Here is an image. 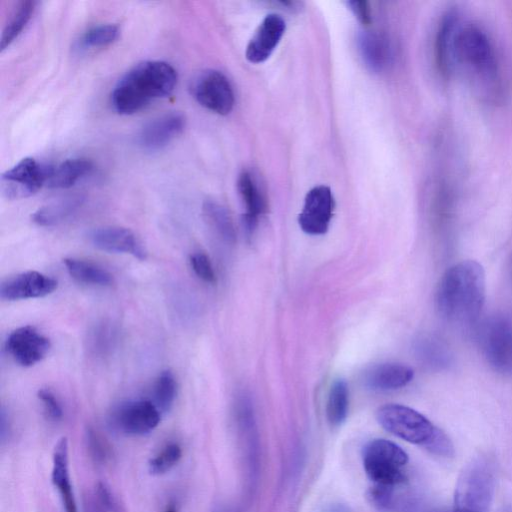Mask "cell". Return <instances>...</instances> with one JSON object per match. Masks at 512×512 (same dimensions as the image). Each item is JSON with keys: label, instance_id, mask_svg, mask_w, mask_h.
I'll return each mask as SVG.
<instances>
[{"label": "cell", "instance_id": "6da1fadb", "mask_svg": "<svg viewBox=\"0 0 512 512\" xmlns=\"http://www.w3.org/2000/svg\"><path fill=\"white\" fill-rule=\"evenodd\" d=\"M453 66L482 100L498 103L504 97V79L497 53L480 26L459 23L453 44Z\"/></svg>", "mask_w": 512, "mask_h": 512}, {"label": "cell", "instance_id": "7a4b0ae2", "mask_svg": "<svg viewBox=\"0 0 512 512\" xmlns=\"http://www.w3.org/2000/svg\"><path fill=\"white\" fill-rule=\"evenodd\" d=\"M486 278L483 266L463 260L442 275L435 303L439 315L450 324L468 327L479 318L485 302Z\"/></svg>", "mask_w": 512, "mask_h": 512}, {"label": "cell", "instance_id": "3957f363", "mask_svg": "<svg viewBox=\"0 0 512 512\" xmlns=\"http://www.w3.org/2000/svg\"><path fill=\"white\" fill-rule=\"evenodd\" d=\"M176 84L177 72L171 64L146 60L120 78L111 93V104L118 114H134L154 100L170 95Z\"/></svg>", "mask_w": 512, "mask_h": 512}, {"label": "cell", "instance_id": "277c9868", "mask_svg": "<svg viewBox=\"0 0 512 512\" xmlns=\"http://www.w3.org/2000/svg\"><path fill=\"white\" fill-rule=\"evenodd\" d=\"M378 423L392 435L429 452L450 457L454 446L450 438L418 411L401 404H386L376 412Z\"/></svg>", "mask_w": 512, "mask_h": 512}, {"label": "cell", "instance_id": "5b68a950", "mask_svg": "<svg viewBox=\"0 0 512 512\" xmlns=\"http://www.w3.org/2000/svg\"><path fill=\"white\" fill-rule=\"evenodd\" d=\"M495 482L493 461L482 454L473 457L456 482L452 512H489Z\"/></svg>", "mask_w": 512, "mask_h": 512}, {"label": "cell", "instance_id": "8992f818", "mask_svg": "<svg viewBox=\"0 0 512 512\" xmlns=\"http://www.w3.org/2000/svg\"><path fill=\"white\" fill-rule=\"evenodd\" d=\"M408 460V454L399 445L386 439H373L362 449L365 473L379 486L393 488L404 483L406 476L402 468Z\"/></svg>", "mask_w": 512, "mask_h": 512}, {"label": "cell", "instance_id": "52a82bcc", "mask_svg": "<svg viewBox=\"0 0 512 512\" xmlns=\"http://www.w3.org/2000/svg\"><path fill=\"white\" fill-rule=\"evenodd\" d=\"M484 358L496 372L512 375V323L503 316L487 319L479 331Z\"/></svg>", "mask_w": 512, "mask_h": 512}, {"label": "cell", "instance_id": "ba28073f", "mask_svg": "<svg viewBox=\"0 0 512 512\" xmlns=\"http://www.w3.org/2000/svg\"><path fill=\"white\" fill-rule=\"evenodd\" d=\"M52 166L31 157L23 158L5 171L0 180L3 195L11 200L29 197L46 185Z\"/></svg>", "mask_w": 512, "mask_h": 512}, {"label": "cell", "instance_id": "9c48e42d", "mask_svg": "<svg viewBox=\"0 0 512 512\" xmlns=\"http://www.w3.org/2000/svg\"><path fill=\"white\" fill-rule=\"evenodd\" d=\"M195 100L206 109L227 115L235 102L234 91L228 78L220 71L207 69L194 77L190 86Z\"/></svg>", "mask_w": 512, "mask_h": 512}, {"label": "cell", "instance_id": "30bf717a", "mask_svg": "<svg viewBox=\"0 0 512 512\" xmlns=\"http://www.w3.org/2000/svg\"><path fill=\"white\" fill-rule=\"evenodd\" d=\"M161 411L150 400H133L122 403L111 415V425L130 436H143L152 432L160 423Z\"/></svg>", "mask_w": 512, "mask_h": 512}, {"label": "cell", "instance_id": "8fae6325", "mask_svg": "<svg viewBox=\"0 0 512 512\" xmlns=\"http://www.w3.org/2000/svg\"><path fill=\"white\" fill-rule=\"evenodd\" d=\"M334 206V197L328 186L319 185L310 189L298 216L302 231L309 235L325 234L333 217Z\"/></svg>", "mask_w": 512, "mask_h": 512}, {"label": "cell", "instance_id": "7c38bea8", "mask_svg": "<svg viewBox=\"0 0 512 512\" xmlns=\"http://www.w3.org/2000/svg\"><path fill=\"white\" fill-rule=\"evenodd\" d=\"M50 348V340L30 325L15 329L6 341L7 352L23 367H30L40 362Z\"/></svg>", "mask_w": 512, "mask_h": 512}, {"label": "cell", "instance_id": "4fadbf2b", "mask_svg": "<svg viewBox=\"0 0 512 512\" xmlns=\"http://www.w3.org/2000/svg\"><path fill=\"white\" fill-rule=\"evenodd\" d=\"M57 281L38 271H26L3 281L0 286L1 299L18 301L44 297L57 288Z\"/></svg>", "mask_w": 512, "mask_h": 512}, {"label": "cell", "instance_id": "5bb4252c", "mask_svg": "<svg viewBox=\"0 0 512 512\" xmlns=\"http://www.w3.org/2000/svg\"><path fill=\"white\" fill-rule=\"evenodd\" d=\"M457 208L454 183L445 175L439 177L433 186L431 197V221L434 230L444 238L452 231Z\"/></svg>", "mask_w": 512, "mask_h": 512}, {"label": "cell", "instance_id": "9a60e30c", "mask_svg": "<svg viewBox=\"0 0 512 512\" xmlns=\"http://www.w3.org/2000/svg\"><path fill=\"white\" fill-rule=\"evenodd\" d=\"M185 123L183 114L179 112L165 113L147 122L141 128L137 142L148 151L162 149L183 132Z\"/></svg>", "mask_w": 512, "mask_h": 512}, {"label": "cell", "instance_id": "2e32d148", "mask_svg": "<svg viewBox=\"0 0 512 512\" xmlns=\"http://www.w3.org/2000/svg\"><path fill=\"white\" fill-rule=\"evenodd\" d=\"M92 244L106 252L130 254L139 260L146 259L147 252L133 231L119 226L95 229L90 234Z\"/></svg>", "mask_w": 512, "mask_h": 512}, {"label": "cell", "instance_id": "e0dca14e", "mask_svg": "<svg viewBox=\"0 0 512 512\" xmlns=\"http://www.w3.org/2000/svg\"><path fill=\"white\" fill-rule=\"evenodd\" d=\"M285 21L277 14L267 15L250 39L245 56L251 63L266 61L279 44L284 32Z\"/></svg>", "mask_w": 512, "mask_h": 512}, {"label": "cell", "instance_id": "ac0fdd59", "mask_svg": "<svg viewBox=\"0 0 512 512\" xmlns=\"http://www.w3.org/2000/svg\"><path fill=\"white\" fill-rule=\"evenodd\" d=\"M459 25L458 13L447 10L438 23L434 40V62L439 76L447 80L453 71V44Z\"/></svg>", "mask_w": 512, "mask_h": 512}, {"label": "cell", "instance_id": "d6986e66", "mask_svg": "<svg viewBox=\"0 0 512 512\" xmlns=\"http://www.w3.org/2000/svg\"><path fill=\"white\" fill-rule=\"evenodd\" d=\"M51 481L60 495L64 512H78L69 472V444L63 436L56 442L52 454Z\"/></svg>", "mask_w": 512, "mask_h": 512}, {"label": "cell", "instance_id": "ffe728a7", "mask_svg": "<svg viewBox=\"0 0 512 512\" xmlns=\"http://www.w3.org/2000/svg\"><path fill=\"white\" fill-rule=\"evenodd\" d=\"M237 188L245 206L243 224L246 231L251 233L257 225L259 216L267 209V200L258 180L250 171L241 172Z\"/></svg>", "mask_w": 512, "mask_h": 512}, {"label": "cell", "instance_id": "44dd1931", "mask_svg": "<svg viewBox=\"0 0 512 512\" xmlns=\"http://www.w3.org/2000/svg\"><path fill=\"white\" fill-rule=\"evenodd\" d=\"M414 371L401 363H382L371 367L364 375V384L377 391L400 389L409 384Z\"/></svg>", "mask_w": 512, "mask_h": 512}, {"label": "cell", "instance_id": "7402d4cb", "mask_svg": "<svg viewBox=\"0 0 512 512\" xmlns=\"http://www.w3.org/2000/svg\"><path fill=\"white\" fill-rule=\"evenodd\" d=\"M360 55L364 63L373 71L385 69L392 59L389 39L378 32H364L358 39Z\"/></svg>", "mask_w": 512, "mask_h": 512}, {"label": "cell", "instance_id": "603a6c76", "mask_svg": "<svg viewBox=\"0 0 512 512\" xmlns=\"http://www.w3.org/2000/svg\"><path fill=\"white\" fill-rule=\"evenodd\" d=\"M93 163L86 158L66 159L52 167L46 186L51 189H67L89 174Z\"/></svg>", "mask_w": 512, "mask_h": 512}, {"label": "cell", "instance_id": "cb8c5ba5", "mask_svg": "<svg viewBox=\"0 0 512 512\" xmlns=\"http://www.w3.org/2000/svg\"><path fill=\"white\" fill-rule=\"evenodd\" d=\"M64 265L69 275L76 281L93 286H109L113 283L112 274L90 261L65 258Z\"/></svg>", "mask_w": 512, "mask_h": 512}, {"label": "cell", "instance_id": "d4e9b609", "mask_svg": "<svg viewBox=\"0 0 512 512\" xmlns=\"http://www.w3.org/2000/svg\"><path fill=\"white\" fill-rule=\"evenodd\" d=\"M416 356L427 366L442 369L451 362V354L447 345L433 335H422L414 344Z\"/></svg>", "mask_w": 512, "mask_h": 512}, {"label": "cell", "instance_id": "484cf974", "mask_svg": "<svg viewBox=\"0 0 512 512\" xmlns=\"http://www.w3.org/2000/svg\"><path fill=\"white\" fill-rule=\"evenodd\" d=\"M84 198L82 196H70L47 204L32 214V221L40 226L56 225L81 207Z\"/></svg>", "mask_w": 512, "mask_h": 512}, {"label": "cell", "instance_id": "4316f807", "mask_svg": "<svg viewBox=\"0 0 512 512\" xmlns=\"http://www.w3.org/2000/svg\"><path fill=\"white\" fill-rule=\"evenodd\" d=\"M36 4L35 1L25 0L16 5L2 32L1 51L6 49L22 33L35 11Z\"/></svg>", "mask_w": 512, "mask_h": 512}, {"label": "cell", "instance_id": "83f0119b", "mask_svg": "<svg viewBox=\"0 0 512 512\" xmlns=\"http://www.w3.org/2000/svg\"><path fill=\"white\" fill-rule=\"evenodd\" d=\"M203 214L209 226L227 243H234L236 232L233 221L228 211L222 205L214 201H206L203 204Z\"/></svg>", "mask_w": 512, "mask_h": 512}, {"label": "cell", "instance_id": "f1b7e54d", "mask_svg": "<svg viewBox=\"0 0 512 512\" xmlns=\"http://www.w3.org/2000/svg\"><path fill=\"white\" fill-rule=\"evenodd\" d=\"M349 390L344 379H337L331 386L326 405L329 423L333 426L342 424L348 413Z\"/></svg>", "mask_w": 512, "mask_h": 512}, {"label": "cell", "instance_id": "f546056e", "mask_svg": "<svg viewBox=\"0 0 512 512\" xmlns=\"http://www.w3.org/2000/svg\"><path fill=\"white\" fill-rule=\"evenodd\" d=\"M119 36V27L115 24H100L84 32L77 41L80 50L95 49L109 46Z\"/></svg>", "mask_w": 512, "mask_h": 512}, {"label": "cell", "instance_id": "4dcf8cb0", "mask_svg": "<svg viewBox=\"0 0 512 512\" xmlns=\"http://www.w3.org/2000/svg\"><path fill=\"white\" fill-rule=\"evenodd\" d=\"M177 393V383L170 370L162 371L156 379L153 389L154 404L162 412L172 407Z\"/></svg>", "mask_w": 512, "mask_h": 512}, {"label": "cell", "instance_id": "1f68e13d", "mask_svg": "<svg viewBox=\"0 0 512 512\" xmlns=\"http://www.w3.org/2000/svg\"><path fill=\"white\" fill-rule=\"evenodd\" d=\"M84 512H122L109 487L99 482L92 493L86 496Z\"/></svg>", "mask_w": 512, "mask_h": 512}, {"label": "cell", "instance_id": "d6a6232c", "mask_svg": "<svg viewBox=\"0 0 512 512\" xmlns=\"http://www.w3.org/2000/svg\"><path fill=\"white\" fill-rule=\"evenodd\" d=\"M181 457V446L176 442H170L149 460L148 471L152 475H163L177 465Z\"/></svg>", "mask_w": 512, "mask_h": 512}, {"label": "cell", "instance_id": "836d02e7", "mask_svg": "<svg viewBox=\"0 0 512 512\" xmlns=\"http://www.w3.org/2000/svg\"><path fill=\"white\" fill-rule=\"evenodd\" d=\"M85 440L90 457L95 463L104 464L110 458V447L102 435L88 427L85 432Z\"/></svg>", "mask_w": 512, "mask_h": 512}, {"label": "cell", "instance_id": "e575fe53", "mask_svg": "<svg viewBox=\"0 0 512 512\" xmlns=\"http://www.w3.org/2000/svg\"><path fill=\"white\" fill-rule=\"evenodd\" d=\"M190 265L194 273L207 283H215L216 275L209 257L202 252L190 256Z\"/></svg>", "mask_w": 512, "mask_h": 512}, {"label": "cell", "instance_id": "d590c367", "mask_svg": "<svg viewBox=\"0 0 512 512\" xmlns=\"http://www.w3.org/2000/svg\"><path fill=\"white\" fill-rule=\"evenodd\" d=\"M37 396L50 420L59 421L63 417L62 406L51 390L42 388L38 391Z\"/></svg>", "mask_w": 512, "mask_h": 512}, {"label": "cell", "instance_id": "8d00e7d4", "mask_svg": "<svg viewBox=\"0 0 512 512\" xmlns=\"http://www.w3.org/2000/svg\"><path fill=\"white\" fill-rule=\"evenodd\" d=\"M350 10L357 20L364 26H368L372 22L370 5L367 1L353 0L348 2Z\"/></svg>", "mask_w": 512, "mask_h": 512}, {"label": "cell", "instance_id": "74e56055", "mask_svg": "<svg viewBox=\"0 0 512 512\" xmlns=\"http://www.w3.org/2000/svg\"><path fill=\"white\" fill-rule=\"evenodd\" d=\"M9 421L6 415L5 410L2 408L1 410V420H0V437L1 441L4 442L9 434Z\"/></svg>", "mask_w": 512, "mask_h": 512}, {"label": "cell", "instance_id": "f35d334b", "mask_svg": "<svg viewBox=\"0 0 512 512\" xmlns=\"http://www.w3.org/2000/svg\"><path fill=\"white\" fill-rule=\"evenodd\" d=\"M163 512H178L177 509L174 506H169L167 509Z\"/></svg>", "mask_w": 512, "mask_h": 512}]
</instances>
